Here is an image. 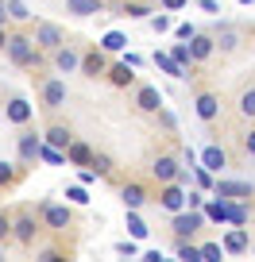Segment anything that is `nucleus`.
Segmentation results:
<instances>
[{
	"instance_id": "38",
	"label": "nucleus",
	"mask_w": 255,
	"mask_h": 262,
	"mask_svg": "<svg viewBox=\"0 0 255 262\" xmlns=\"http://www.w3.org/2000/svg\"><path fill=\"white\" fill-rule=\"evenodd\" d=\"M193 181H198L201 189H213V173H209L205 166H193Z\"/></svg>"
},
{
	"instance_id": "21",
	"label": "nucleus",
	"mask_w": 255,
	"mask_h": 262,
	"mask_svg": "<svg viewBox=\"0 0 255 262\" xmlns=\"http://www.w3.org/2000/svg\"><path fill=\"white\" fill-rule=\"evenodd\" d=\"M66 12L77 19L85 16H97V12H105V0H66Z\"/></svg>"
},
{
	"instance_id": "42",
	"label": "nucleus",
	"mask_w": 255,
	"mask_h": 262,
	"mask_svg": "<svg viewBox=\"0 0 255 262\" xmlns=\"http://www.w3.org/2000/svg\"><path fill=\"white\" fill-rule=\"evenodd\" d=\"M147 24H151V31H159V35H163V31H170V16H151Z\"/></svg>"
},
{
	"instance_id": "18",
	"label": "nucleus",
	"mask_w": 255,
	"mask_h": 262,
	"mask_svg": "<svg viewBox=\"0 0 255 262\" xmlns=\"http://www.w3.org/2000/svg\"><path fill=\"white\" fill-rule=\"evenodd\" d=\"M108 81L116 85V89H128V85L135 81V66H128V62H116V66H108Z\"/></svg>"
},
{
	"instance_id": "32",
	"label": "nucleus",
	"mask_w": 255,
	"mask_h": 262,
	"mask_svg": "<svg viewBox=\"0 0 255 262\" xmlns=\"http://www.w3.org/2000/svg\"><path fill=\"white\" fill-rule=\"evenodd\" d=\"M89 170L97 173V178H108V173H112V158H108V155H97V150H93V162H89Z\"/></svg>"
},
{
	"instance_id": "16",
	"label": "nucleus",
	"mask_w": 255,
	"mask_h": 262,
	"mask_svg": "<svg viewBox=\"0 0 255 262\" xmlns=\"http://www.w3.org/2000/svg\"><path fill=\"white\" fill-rule=\"evenodd\" d=\"M178 170H182V166H178V158H170V155H159L155 162H151V173H155V178L163 181V185L178 178Z\"/></svg>"
},
{
	"instance_id": "43",
	"label": "nucleus",
	"mask_w": 255,
	"mask_h": 262,
	"mask_svg": "<svg viewBox=\"0 0 255 262\" xmlns=\"http://www.w3.org/2000/svg\"><path fill=\"white\" fill-rule=\"evenodd\" d=\"M116 254H128V258H135V243H132V239H124V243H116Z\"/></svg>"
},
{
	"instance_id": "12",
	"label": "nucleus",
	"mask_w": 255,
	"mask_h": 262,
	"mask_svg": "<svg viewBox=\"0 0 255 262\" xmlns=\"http://www.w3.org/2000/svg\"><path fill=\"white\" fill-rule=\"evenodd\" d=\"M224 254H244V251H251V235L244 231V224H236V228L224 235Z\"/></svg>"
},
{
	"instance_id": "48",
	"label": "nucleus",
	"mask_w": 255,
	"mask_h": 262,
	"mask_svg": "<svg viewBox=\"0 0 255 262\" xmlns=\"http://www.w3.org/2000/svg\"><path fill=\"white\" fill-rule=\"evenodd\" d=\"M4 42H8V31H4V24H0V50H4Z\"/></svg>"
},
{
	"instance_id": "45",
	"label": "nucleus",
	"mask_w": 255,
	"mask_h": 262,
	"mask_svg": "<svg viewBox=\"0 0 255 262\" xmlns=\"http://www.w3.org/2000/svg\"><path fill=\"white\" fill-rule=\"evenodd\" d=\"M8 235H12V220L0 212V239H8Z\"/></svg>"
},
{
	"instance_id": "10",
	"label": "nucleus",
	"mask_w": 255,
	"mask_h": 262,
	"mask_svg": "<svg viewBox=\"0 0 255 262\" xmlns=\"http://www.w3.org/2000/svg\"><path fill=\"white\" fill-rule=\"evenodd\" d=\"M135 108L140 112H163V93L155 85H140L135 89Z\"/></svg>"
},
{
	"instance_id": "49",
	"label": "nucleus",
	"mask_w": 255,
	"mask_h": 262,
	"mask_svg": "<svg viewBox=\"0 0 255 262\" xmlns=\"http://www.w3.org/2000/svg\"><path fill=\"white\" fill-rule=\"evenodd\" d=\"M240 4H255V0H240Z\"/></svg>"
},
{
	"instance_id": "40",
	"label": "nucleus",
	"mask_w": 255,
	"mask_h": 262,
	"mask_svg": "<svg viewBox=\"0 0 255 262\" xmlns=\"http://www.w3.org/2000/svg\"><path fill=\"white\" fill-rule=\"evenodd\" d=\"M35 258H39V262H62V258H66V254L58 251V247H43V251L35 254Z\"/></svg>"
},
{
	"instance_id": "13",
	"label": "nucleus",
	"mask_w": 255,
	"mask_h": 262,
	"mask_svg": "<svg viewBox=\"0 0 255 262\" xmlns=\"http://www.w3.org/2000/svg\"><path fill=\"white\" fill-rule=\"evenodd\" d=\"M4 116H8V123H16V127H24V123H27V120H31V116H35V108L27 104L24 97H12L8 104H4Z\"/></svg>"
},
{
	"instance_id": "33",
	"label": "nucleus",
	"mask_w": 255,
	"mask_h": 262,
	"mask_svg": "<svg viewBox=\"0 0 255 262\" xmlns=\"http://www.w3.org/2000/svg\"><path fill=\"white\" fill-rule=\"evenodd\" d=\"M120 16H128V19H147V16H151V4H135V0H132V4H124V8H120Z\"/></svg>"
},
{
	"instance_id": "14",
	"label": "nucleus",
	"mask_w": 255,
	"mask_h": 262,
	"mask_svg": "<svg viewBox=\"0 0 255 262\" xmlns=\"http://www.w3.org/2000/svg\"><path fill=\"white\" fill-rule=\"evenodd\" d=\"M201 166H205L209 173H221L224 166H228V155H224V147H217V143H209L205 150H201V158H198Z\"/></svg>"
},
{
	"instance_id": "3",
	"label": "nucleus",
	"mask_w": 255,
	"mask_h": 262,
	"mask_svg": "<svg viewBox=\"0 0 255 262\" xmlns=\"http://www.w3.org/2000/svg\"><path fill=\"white\" fill-rule=\"evenodd\" d=\"M201 224H205V212H201V208H182V212H174L170 228H174V235H178V239H189Z\"/></svg>"
},
{
	"instance_id": "37",
	"label": "nucleus",
	"mask_w": 255,
	"mask_h": 262,
	"mask_svg": "<svg viewBox=\"0 0 255 262\" xmlns=\"http://www.w3.org/2000/svg\"><path fill=\"white\" fill-rule=\"evenodd\" d=\"M240 112H244V116H255V89H244V93H240Z\"/></svg>"
},
{
	"instance_id": "35",
	"label": "nucleus",
	"mask_w": 255,
	"mask_h": 262,
	"mask_svg": "<svg viewBox=\"0 0 255 262\" xmlns=\"http://www.w3.org/2000/svg\"><path fill=\"white\" fill-rule=\"evenodd\" d=\"M221 258H224L221 243H201V262H221Z\"/></svg>"
},
{
	"instance_id": "17",
	"label": "nucleus",
	"mask_w": 255,
	"mask_h": 262,
	"mask_svg": "<svg viewBox=\"0 0 255 262\" xmlns=\"http://www.w3.org/2000/svg\"><path fill=\"white\" fill-rule=\"evenodd\" d=\"M19 162H39V150H43V139L39 135H31V131H24L19 135Z\"/></svg>"
},
{
	"instance_id": "28",
	"label": "nucleus",
	"mask_w": 255,
	"mask_h": 262,
	"mask_svg": "<svg viewBox=\"0 0 255 262\" xmlns=\"http://www.w3.org/2000/svg\"><path fill=\"white\" fill-rule=\"evenodd\" d=\"M213 39H217V47H221L224 54H228V50H236V47H240V35L232 31V27H221V31H217Z\"/></svg>"
},
{
	"instance_id": "9",
	"label": "nucleus",
	"mask_w": 255,
	"mask_h": 262,
	"mask_svg": "<svg viewBox=\"0 0 255 262\" xmlns=\"http://www.w3.org/2000/svg\"><path fill=\"white\" fill-rule=\"evenodd\" d=\"M213 193H217V196H224V201H247L255 189H251V181H217Z\"/></svg>"
},
{
	"instance_id": "11",
	"label": "nucleus",
	"mask_w": 255,
	"mask_h": 262,
	"mask_svg": "<svg viewBox=\"0 0 255 262\" xmlns=\"http://www.w3.org/2000/svg\"><path fill=\"white\" fill-rule=\"evenodd\" d=\"M82 74L89 77V81H97V77H105V74H108L105 50H89V54H82Z\"/></svg>"
},
{
	"instance_id": "20",
	"label": "nucleus",
	"mask_w": 255,
	"mask_h": 262,
	"mask_svg": "<svg viewBox=\"0 0 255 262\" xmlns=\"http://www.w3.org/2000/svg\"><path fill=\"white\" fill-rule=\"evenodd\" d=\"M89 162H93V147L82 143V139H74L66 147V166H89Z\"/></svg>"
},
{
	"instance_id": "4",
	"label": "nucleus",
	"mask_w": 255,
	"mask_h": 262,
	"mask_svg": "<svg viewBox=\"0 0 255 262\" xmlns=\"http://www.w3.org/2000/svg\"><path fill=\"white\" fill-rule=\"evenodd\" d=\"M66 97H70V89H66L62 77H47V81H43V108H47V112L66 108Z\"/></svg>"
},
{
	"instance_id": "44",
	"label": "nucleus",
	"mask_w": 255,
	"mask_h": 262,
	"mask_svg": "<svg viewBox=\"0 0 255 262\" xmlns=\"http://www.w3.org/2000/svg\"><path fill=\"white\" fill-rule=\"evenodd\" d=\"M159 4H163V12H178V8H186L189 0H159Z\"/></svg>"
},
{
	"instance_id": "5",
	"label": "nucleus",
	"mask_w": 255,
	"mask_h": 262,
	"mask_svg": "<svg viewBox=\"0 0 255 262\" xmlns=\"http://www.w3.org/2000/svg\"><path fill=\"white\" fill-rule=\"evenodd\" d=\"M62 42H66V35H62V27H58V24H35V47H39V50L54 54Z\"/></svg>"
},
{
	"instance_id": "36",
	"label": "nucleus",
	"mask_w": 255,
	"mask_h": 262,
	"mask_svg": "<svg viewBox=\"0 0 255 262\" xmlns=\"http://www.w3.org/2000/svg\"><path fill=\"white\" fill-rule=\"evenodd\" d=\"M247 216H251V212H247V205H240V201L232 205V201H228V220L232 224H247Z\"/></svg>"
},
{
	"instance_id": "46",
	"label": "nucleus",
	"mask_w": 255,
	"mask_h": 262,
	"mask_svg": "<svg viewBox=\"0 0 255 262\" xmlns=\"http://www.w3.org/2000/svg\"><path fill=\"white\" fill-rule=\"evenodd\" d=\"M174 35H178V39H193V35H198V31H193V27H189V24H182V27H178V31H174Z\"/></svg>"
},
{
	"instance_id": "1",
	"label": "nucleus",
	"mask_w": 255,
	"mask_h": 262,
	"mask_svg": "<svg viewBox=\"0 0 255 262\" xmlns=\"http://www.w3.org/2000/svg\"><path fill=\"white\" fill-rule=\"evenodd\" d=\"M4 54L12 58V66H24V70H31V66H39V54H43V50L35 47L31 35H8V42H4Z\"/></svg>"
},
{
	"instance_id": "25",
	"label": "nucleus",
	"mask_w": 255,
	"mask_h": 262,
	"mask_svg": "<svg viewBox=\"0 0 255 262\" xmlns=\"http://www.w3.org/2000/svg\"><path fill=\"white\" fill-rule=\"evenodd\" d=\"M4 12H8L12 24H27V19H31V12H27L24 0H4Z\"/></svg>"
},
{
	"instance_id": "7",
	"label": "nucleus",
	"mask_w": 255,
	"mask_h": 262,
	"mask_svg": "<svg viewBox=\"0 0 255 262\" xmlns=\"http://www.w3.org/2000/svg\"><path fill=\"white\" fill-rule=\"evenodd\" d=\"M35 235H39V220H35V216H19V220H12V239H16L19 247H31Z\"/></svg>"
},
{
	"instance_id": "23",
	"label": "nucleus",
	"mask_w": 255,
	"mask_h": 262,
	"mask_svg": "<svg viewBox=\"0 0 255 262\" xmlns=\"http://www.w3.org/2000/svg\"><path fill=\"white\" fill-rule=\"evenodd\" d=\"M151 62H155L159 70H163V74L178 77V81H182V77L189 74V70H182V66H178V62H174V58H170V50H155V58H151Z\"/></svg>"
},
{
	"instance_id": "39",
	"label": "nucleus",
	"mask_w": 255,
	"mask_h": 262,
	"mask_svg": "<svg viewBox=\"0 0 255 262\" xmlns=\"http://www.w3.org/2000/svg\"><path fill=\"white\" fill-rule=\"evenodd\" d=\"M66 196L74 201V205H89V193H85V185H70V189H66Z\"/></svg>"
},
{
	"instance_id": "15",
	"label": "nucleus",
	"mask_w": 255,
	"mask_h": 262,
	"mask_svg": "<svg viewBox=\"0 0 255 262\" xmlns=\"http://www.w3.org/2000/svg\"><path fill=\"white\" fill-rule=\"evenodd\" d=\"M193 108H198V116H201L205 123H213L217 116H221V100H217V93H198Z\"/></svg>"
},
{
	"instance_id": "19",
	"label": "nucleus",
	"mask_w": 255,
	"mask_h": 262,
	"mask_svg": "<svg viewBox=\"0 0 255 262\" xmlns=\"http://www.w3.org/2000/svg\"><path fill=\"white\" fill-rule=\"evenodd\" d=\"M213 50H217V39H213V35H193V39H189V54H193V62L213 58Z\"/></svg>"
},
{
	"instance_id": "2",
	"label": "nucleus",
	"mask_w": 255,
	"mask_h": 262,
	"mask_svg": "<svg viewBox=\"0 0 255 262\" xmlns=\"http://www.w3.org/2000/svg\"><path fill=\"white\" fill-rule=\"evenodd\" d=\"M39 216H43V224H47V228H54V231H66L70 224H74L70 205H54V201H43V205H39Z\"/></svg>"
},
{
	"instance_id": "27",
	"label": "nucleus",
	"mask_w": 255,
	"mask_h": 262,
	"mask_svg": "<svg viewBox=\"0 0 255 262\" xmlns=\"http://www.w3.org/2000/svg\"><path fill=\"white\" fill-rule=\"evenodd\" d=\"M170 58L182 66V70H193V54H189V42H174V47H170Z\"/></svg>"
},
{
	"instance_id": "29",
	"label": "nucleus",
	"mask_w": 255,
	"mask_h": 262,
	"mask_svg": "<svg viewBox=\"0 0 255 262\" xmlns=\"http://www.w3.org/2000/svg\"><path fill=\"white\" fill-rule=\"evenodd\" d=\"M147 231H151V228L135 216V208H128V235H132V239H147Z\"/></svg>"
},
{
	"instance_id": "24",
	"label": "nucleus",
	"mask_w": 255,
	"mask_h": 262,
	"mask_svg": "<svg viewBox=\"0 0 255 262\" xmlns=\"http://www.w3.org/2000/svg\"><path fill=\"white\" fill-rule=\"evenodd\" d=\"M43 143H50V147L66 150L70 143H74V135H70V127H62V123H54V127H47V135H43Z\"/></svg>"
},
{
	"instance_id": "6",
	"label": "nucleus",
	"mask_w": 255,
	"mask_h": 262,
	"mask_svg": "<svg viewBox=\"0 0 255 262\" xmlns=\"http://www.w3.org/2000/svg\"><path fill=\"white\" fill-rule=\"evenodd\" d=\"M159 205L166 208V212H182V208H186V189L178 185V181H166L163 185V193H159Z\"/></svg>"
},
{
	"instance_id": "41",
	"label": "nucleus",
	"mask_w": 255,
	"mask_h": 262,
	"mask_svg": "<svg viewBox=\"0 0 255 262\" xmlns=\"http://www.w3.org/2000/svg\"><path fill=\"white\" fill-rule=\"evenodd\" d=\"M12 181H16V166H12V162H0V189L12 185Z\"/></svg>"
},
{
	"instance_id": "8",
	"label": "nucleus",
	"mask_w": 255,
	"mask_h": 262,
	"mask_svg": "<svg viewBox=\"0 0 255 262\" xmlns=\"http://www.w3.org/2000/svg\"><path fill=\"white\" fill-rule=\"evenodd\" d=\"M54 70H58V74H74V70H82V50H74L70 42H62V47L54 50Z\"/></svg>"
},
{
	"instance_id": "26",
	"label": "nucleus",
	"mask_w": 255,
	"mask_h": 262,
	"mask_svg": "<svg viewBox=\"0 0 255 262\" xmlns=\"http://www.w3.org/2000/svg\"><path fill=\"white\" fill-rule=\"evenodd\" d=\"M205 220H217V224L228 220V201H224V196H217V201L205 205Z\"/></svg>"
},
{
	"instance_id": "22",
	"label": "nucleus",
	"mask_w": 255,
	"mask_h": 262,
	"mask_svg": "<svg viewBox=\"0 0 255 262\" xmlns=\"http://www.w3.org/2000/svg\"><path fill=\"white\" fill-rule=\"evenodd\" d=\"M120 201H124V208H143V201H147V189H143L140 181H128V185L120 189Z\"/></svg>"
},
{
	"instance_id": "47",
	"label": "nucleus",
	"mask_w": 255,
	"mask_h": 262,
	"mask_svg": "<svg viewBox=\"0 0 255 262\" xmlns=\"http://www.w3.org/2000/svg\"><path fill=\"white\" fill-rule=\"evenodd\" d=\"M244 150H247V155L255 158V131H251V135H247V139H244Z\"/></svg>"
},
{
	"instance_id": "30",
	"label": "nucleus",
	"mask_w": 255,
	"mask_h": 262,
	"mask_svg": "<svg viewBox=\"0 0 255 262\" xmlns=\"http://www.w3.org/2000/svg\"><path fill=\"white\" fill-rule=\"evenodd\" d=\"M128 47V35H120V31H108L105 39H101V50H108V54H116V50H124Z\"/></svg>"
},
{
	"instance_id": "34",
	"label": "nucleus",
	"mask_w": 255,
	"mask_h": 262,
	"mask_svg": "<svg viewBox=\"0 0 255 262\" xmlns=\"http://www.w3.org/2000/svg\"><path fill=\"white\" fill-rule=\"evenodd\" d=\"M178 258H186V262H201V247H193V243H186V239H178Z\"/></svg>"
},
{
	"instance_id": "31",
	"label": "nucleus",
	"mask_w": 255,
	"mask_h": 262,
	"mask_svg": "<svg viewBox=\"0 0 255 262\" xmlns=\"http://www.w3.org/2000/svg\"><path fill=\"white\" fill-rule=\"evenodd\" d=\"M39 158H43V162H50V166H66V150H58V147H50V143H43Z\"/></svg>"
}]
</instances>
